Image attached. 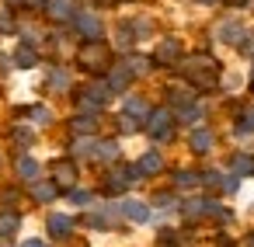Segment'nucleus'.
Returning a JSON list of instances; mask_svg holds the SVG:
<instances>
[{
  "mask_svg": "<svg viewBox=\"0 0 254 247\" xmlns=\"http://www.w3.org/2000/svg\"><path fill=\"white\" fill-rule=\"evenodd\" d=\"M73 25H77L80 35H87V39H101V18H98V14H77Z\"/></svg>",
  "mask_w": 254,
  "mask_h": 247,
  "instance_id": "obj_6",
  "label": "nucleus"
},
{
  "mask_svg": "<svg viewBox=\"0 0 254 247\" xmlns=\"http://www.w3.org/2000/svg\"><path fill=\"white\" fill-rule=\"evenodd\" d=\"M178 56H181V42H178V39H164V42L157 46V53H153L157 63H174Z\"/></svg>",
  "mask_w": 254,
  "mask_h": 247,
  "instance_id": "obj_7",
  "label": "nucleus"
},
{
  "mask_svg": "<svg viewBox=\"0 0 254 247\" xmlns=\"http://www.w3.org/2000/svg\"><path fill=\"white\" fill-rule=\"evenodd\" d=\"M70 230H73V219H70V216H60V212L49 216V233H53V237H66Z\"/></svg>",
  "mask_w": 254,
  "mask_h": 247,
  "instance_id": "obj_13",
  "label": "nucleus"
},
{
  "mask_svg": "<svg viewBox=\"0 0 254 247\" xmlns=\"http://www.w3.org/2000/svg\"><path fill=\"white\" fill-rule=\"evenodd\" d=\"M91 150H98V146H94L91 139H77V143H73V153H77V157H87Z\"/></svg>",
  "mask_w": 254,
  "mask_h": 247,
  "instance_id": "obj_26",
  "label": "nucleus"
},
{
  "mask_svg": "<svg viewBox=\"0 0 254 247\" xmlns=\"http://www.w3.org/2000/svg\"><path fill=\"white\" fill-rule=\"evenodd\" d=\"M70 198H73L77 205H87V202H91V195H87V191H70Z\"/></svg>",
  "mask_w": 254,
  "mask_h": 247,
  "instance_id": "obj_33",
  "label": "nucleus"
},
{
  "mask_svg": "<svg viewBox=\"0 0 254 247\" xmlns=\"http://www.w3.org/2000/svg\"><path fill=\"white\" fill-rule=\"evenodd\" d=\"M32 195H35L39 202H53V198H56V185H53V181H35V185H32Z\"/></svg>",
  "mask_w": 254,
  "mask_h": 247,
  "instance_id": "obj_17",
  "label": "nucleus"
},
{
  "mask_svg": "<svg viewBox=\"0 0 254 247\" xmlns=\"http://www.w3.org/2000/svg\"><path fill=\"white\" fill-rule=\"evenodd\" d=\"M136 178H139V167H122L119 164V167L108 171V191H126Z\"/></svg>",
  "mask_w": 254,
  "mask_h": 247,
  "instance_id": "obj_4",
  "label": "nucleus"
},
{
  "mask_svg": "<svg viewBox=\"0 0 254 247\" xmlns=\"http://www.w3.org/2000/svg\"><path fill=\"white\" fill-rule=\"evenodd\" d=\"M205 4H216V0H205Z\"/></svg>",
  "mask_w": 254,
  "mask_h": 247,
  "instance_id": "obj_39",
  "label": "nucleus"
},
{
  "mask_svg": "<svg viewBox=\"0 0 254 247\" xmlns=\"http://www.w3.org/2000/svg\"><path fill=\"white\" fill-rule=\"evenodd\" d=\"M198 185V174H191V171H178V188H195Z\"/></svg>",
  "mask_w": 254,
  "mask_h": 247,
  "instance_id": "obj_25",
  "label": "nucleus"
},
{
  "mask_svg": "<svg viewBox=\"0 0 254 247\" xmlns=\"http://www.w3.org/2000/svg\"><path fill=\"white\" fill-rule=\"evenodd\" d=\"M77 63H80L84 70H108V46L91 39L87 46H80V53H77Z\"/></svg>",
  "mask_w": 254,
  "mask_h": 247,
  "instance_id": "obj_2",
  "label": "nucleus"
},
{
  "mask_svg": "<svg viewBox=\"0 0 254 247\" xmlns=\"http://www.w3.org/2000/svg\"><path fill=\"white\" fill-rule=\"evenodd\" d=\"M136 167H139V174H157L164 167V160H160V153H143V160Z\"/></svg>",
  "mask_w": 254,
  "mask_h": 247,
  "instance_id": "obj_16",
  "label": "nucleus"
},
{
  "mask_svg": "<svg viewBox=\"0 0 254 247\" xmlns=\"http://www.w3.org/2000/svg\"><path fill=\"white\" fill-rule=\"evenodd\" d=\"M108 94H112L108 80H105V84H101V80H94V84H87V87L80 91V98H77V101H80V108H84V112H94V108H101V105L108 101Z\"/></svg>",
  "mask_w": 254,
  "mask_h": 247,
  "instance_id": "obj_3",
  "label": "nucleus"
},
{
  "mask_svg": "<svg viewBox=\"0 0 254 247\" xmlns=\"http://www.w3.org/2000/svg\"><path fill=\"white\" fill-rule=\"evenodd\" d=\"M0 32H14V18L7 11H0Z\"/></svg>",
  "mask_w": 254,
  "mask_h": 247,
  "instance_id": "obj_31",
  "label": "nucleus"
},
{
  "mask_svg": "<svg viewBox=\"0 0 254 247\" xmlns=\"http://www.w3.org/2000/svg\"><path fill=\"white\" fill-rule=\"evenodd\" d=\"M119 129H122V132H136V129H139V119L122 112V119H119Z\"/></svg>",
  "mask_w": 254,
  "mask_h": 247,
  "instance_id": "obj_24",
  "label": "nucleus"
},
{
  "mask_svg": "<svg viewBox=\"0 0 254 247\" xmlns=\"http://www.w3.org/2000/svg\"><path fill=\"white\" fill-rule=\"evenodd\" d=\"M49 87H66V73H63V70H53V77H49Z\"/></svg>",
  "mask_w": 254,
  "mask_h": 247,
  "instance_id": "obj_29",
  "label": "nucleus"
},
{
  "mask_svg": "<svg viewBox=\"0 0 254 247\" xmlns=\"http://www.w3.org/2000/svg\"><path fill=\"white\" fill-rule=\"evenodd\" d=\"M251 247H254V237H251Z\"/></svg>",
  "mask_w": 254,
  "mask_h": 247,
  "instance_id": "obj_40",
  "label": "nucleus"
},
{
  "mask_svg": "<svg viewBox=\"0 0 254 247\" xmlns=\"http://www.w3.org/2000/svg\"><path fill=\"white\" fill-rule=\"evenodd\" d=\"M171 122H174V115H171L167 108L150 112V136H153V139H167V136H171Z\"/></svg>",
  "mask_w": 254,
  "mask_h": 247,
  "instance_id": "obj_5",
  "label": "nucleus"
},
{
  "mask_svg": "<svg viewBox=\"0 0 254 247\" xmlns=\"http://www.w3.org/2000/svg\"><path fill=\"white\" fill-rule=\"evenodd\" d=\"M73 132H84V136L94 132V119H91V115H77V119H73Z\"/></svg>",
  "mask_w": 254,
  "mask_h": 247,
  "instance_id": "obj_22",
  "label": "nucleus"
},
{
  "mask_svg": "<svg viewBox=\"0 0 254 247\" xmlns=\"http://www.w3.org/2000/svg\"><path fill=\"white\" fill-rule=\"evenodd\" d=\"M216 60H209V56H191L188 63H185V77L198 87V91H209L212 84H216Z\"/></svg>",
  "mask_w": 254,
  "mask_h": 247,
  "instance_id": "obj_1",
  "label": "nucleus"
},
{
  "mask_svg": "<svg viewBox=\"0 0 254 247\" xmlns=\"http://www.w3.org/2000/svg\"><path fill=\"white\" fill-rule=\"evenodd\" d=\"M240 132H254V105L244 112V119H240Z\"/></svg>",
  "mask_w": 254,
  "mask_h": 247,
  "instance_id": "obj_27",
  "label": "nucleus"
},
{
  "mask_svg": "<svg viewBox=\"0 0 254 247\" xmlns=\"http://www.w3.org/2000/svg\"><path fill=\"white\" fill-rule=\"evenodd\" d=\"M32 119H35V122H49L53 115H49V108H35V112H32Z\"/></svg>",
  "mask_w": 254,
  "mask_h": 247,
  "instance_id": "obj_32",
  "label": "nucleus"
},
{
  "mask_svg": "<svg viewBox=\"0 0 254 247\" xmlns=\"http://www.w3.org/2000/svg\"><path fill=\"white\" fill-rule=\"evenodd\" d=\"M181 212H185L188 219H198V216L205 212V202H198V198H191V202H185V205H181Z\"/></svg>",
  "mask_w": 254,
  "mask_h": 247,
  "instance_id": "obj_21",
  "label": "nucleus"
},
{
  "mask_svg": "<svg viewBox=\"0 0 254 247\" xmlns=\"http://www.w3.org/2000/svg\"><path fill=\"white\" fill-rule=\"evenodd\" d=\"M94 157H98V160H105V164H115V157H119V146H115V143H101V146L94 150Z\"/></svg>",
  "mask_w": 254,
  "mask_h": 247,
  "instance_id": "obj_20",
  "label": "nucleus"
},
{
  "mask_svg": "<svg viewBox=\"0 0 254 247\" xmlns=\"http://www.w3.org/2000/svg\"><path fill=\"white\" fill-rule=\"evenodd\" d=\"M233 167H237L240 174H251V171H254V160H251V157H237V164H233Z\"/></svg>",
  "mask_w": 254,
  "mask_h": 247,
  "instance_id": "obj_28",
  "label": "nucleus"
},
{
  "mask_svg": "<svg viewBox=\"0 0 254 247\" xmlns=\"http://www.w3.org/2000/svg\"><path fill=\"white\" fill-rule=\"evenodd\" d=\"M21 247H46V244H42V240H25Z\"/></svg>",
  "mask_w": 254,
  "mask_h": 247,
  "instance_id": "obj_34",
  "label": "nucleus"
},
{
  "mask_svg": "<svg viewBox=\"0 0 254 247\" xmlns=\"http://www.w3.org/2000/svg\"><path fill=\"white\" fill-rule=\"evenodd\" d=\"M181 119H185V122H191V119H198V105H191V101H188V105L181 108Z\"/></svg>",
  "mask_w": 254,
  "mask_h": 247,
  "instance_id": "obj_30",
  "label": "nucleus"
},
{
  "mask_svg": "<svg viewBox=\"0 0 254 247\" xmlns=\"http://www.w3.org/2000/svg\"><path fill=\"white\" fill-rule=\"evenodd\" d=\"M7 4H25V0H7Z\"/></svg>",
  "mask_w": 254,
  "mask_h": 247,
  "instance_id": "obj_38",
  "label": "nucleus"
},
{
  "mask_svg": "<svg viewBox=\"0 0 254 247\" xmlns=\"http://www.w3.org/2000/svg\"><path fill=\"white\" fill-rule=\"evenodd\" d=\"M25 4H32V7H42V4H46V0H25Z\"/></svg>",
  "mask_w": 254,
  "mask_h": 247,
  "instance_id": "obj_35",
  "label": "nucleus"
},
{
  "mask_svg": "<svg viewBox=\"0 0 254 247\" xmlns=\"http://www.w3.org/2000/svg\"><path fill=\"white\" fill-rule=\"evenodd\" d=\"M191 150H195V153H205V150H212V132H209L205 125L191 132Z\"/></svg>",
  "mask_w": 254,
  "mask_h": 247,
  "instance_id": "obj_12",
  "label": "nucleus"
},
{
  "mask_svg": "<svg viewBox=\"0 0 254 247\" xmlns=\"http://www.w3.org/2000/svg\"><path fill=\"white\" fill-rule=\"evenodd\" d=\"M126 115H136V119H146V101L143 98H126Z\"/></svg>",
  "mask_w": 254,
  "mask_h": 247,
  "instance_id": "obj_19",
  "label": "nucleus"
},
{
  "mask_svg": "<svg viewBox=\"0 0 254 247\" xmlns=\"http://www.w3.org/2000/svg\"><path fill=\"white\" fill-rule=\"evenodd\" d=\"M122 216L132 219V223H146V219H150V209H146L139 198H126V202H122Z\"/></svg>",
  "mask_w": 254,
  "mask_h": 247,
  "instance_id": "obj_8",
  "label": "nucleus"
},
{
  "mask_svg": "<svg viewBox=\"0 0 254 247\" xmlns=\"http://www.w3.org/2000/svg\"><path fill=\"white\" fill-rule=\"evenodd\" d=\"M219 39H223V42L240 39V25H233V21H230V25H223V28H219Z\"/></svg>",
  "mask_w": 254,
  "mask_h": 247,
  "instance_id": "obj_23",
  "label": "nucleus"
},
{
  "mask_svg": "<svg viewBox=\"0 0 254 247\" xmlns=\"http://www.w3.org/2000/svg\"><path fill=\"white\" fill-rule=\"evenodd\" d=\"M35 60H39V56H35V49H32V46H18V49H14V63H18L21 70H32V66H35Z\"/></svg>",
  "mask_w": 254,
  "mask_h": 247,
  "instance_id": "obj_15",
  "label": "nucleus"
},
{
  "mask_svg": "<svg viewBox=\"0 0 254 247\" xmlns=\"http://www.w3.org/2000/svg\"><path fill=\"white\" fill-rule=\"evenodd\" d=\"M53 181H60V185H73V181H77V167H73V160H56V164H53Z\"/></svg>",
  "mask_w": 254,
  "mask_h": 247,
  "instance_id": "obj_9",
  "label": "nucleus"
},
{
  "mask_svg": "<svg viewBox=\"0 0 254 247\" xmlns=\"http://www.w3.org/2000/svg\"><path fill=\"white\" fill-rule=\"evenodd\" d=\"M21 226V216L18 212H0V237H14Z\"/></svg>",
  "mask_w": 254,
  "mask_h": 247,
  "instance_id": "obj_14",
  "label": "nucleus"
},
{
  "mask_svg": "<svg viewBox=\"0 0 254 247\" xmlns=\"http://www.w3.org/2000/svg\"><path fill=\"white\" fill-rule=\"evenodd\" d=\"M0 247H11V240H7V237H0Z\"/></svg>",
  "mask_w": 254,
  "mask_h": 247,
  "instance_id": "obj_36",
  "label": "nucleus"
},
{
  "mask_svg": "<svg viewBox=\"0 0 254 247\" xmlns=\"http://www.w3.org/2000/svg\"><path fill=\"white\" fill-rule=\"evenodd\" d=\"M230 4H237V7H244V4H247V0H230Z\"/></svg>",
  "mask_w": 254,
  "mask_h": 247,
  "instance_id": "obj_37",
  "label": "nucleus"
},
{
  "mask_svg": "<svg viewBox=\"0 0 254 247\" xmlns=\"http://www.w3.org/2000/svg\"><path fill=\"white\" fill-rule=\"evenodd\" d=\"M49 18H53V21L73 18V0H49Z\"/></svg>",
  "mask_w": 254,
  "mask_h": 247,
  "instance_id": "obj_11",
  "label": "nucleus"
},
{
  "mask_svg": "<svg viewBox=\"0 0 254 247\" xmlns=\"http://www.w3.org/2000/svg\"><path fill=\"white\" fill-rule=\"evenodd\" d=\"M18 174H21L25 181H35V178H39V164H35L32 157H18Z\"/></svg>",
  "mask_w": 254,
  "mask_h": 247,
  "instance_id": "obj_18",
  "label": "nucleus"
},
{
  "mask_svg": "<svg viewBox=\"0 0 254 247\" xmlns=\"http://www.w3.org/2000/svg\"><path fill=\"white\" fill-rule=\"evenodd\" d=\"M129 80H132V70H129V66H115V70H108V87H112V91H126Z\"/></svg>",
  "mask_w": 254,
  "mask_h": 247,
  "instance_id": "obj_10",
  "label": "nucleus"
}]
</instances>
